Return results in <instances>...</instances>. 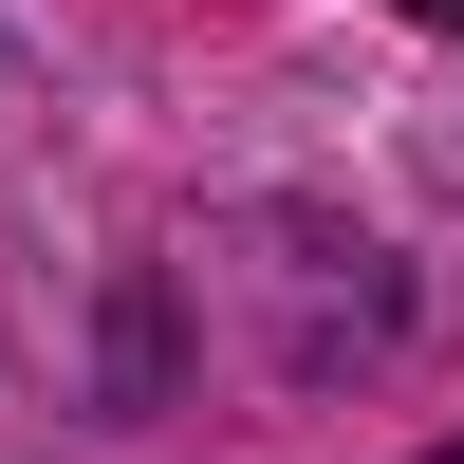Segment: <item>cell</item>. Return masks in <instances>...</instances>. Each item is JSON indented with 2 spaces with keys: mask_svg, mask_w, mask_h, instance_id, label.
<instances>
[{
  "mask_svg": "<svg viewBox=\"0 0 464 464\" xmlns=\"http://www.w3.org/2000/svg\"><path fill=\"white\" fill-rule=\"evenodd\" d=\"M409 19H464V0H409Z\"/></svg>",
  "mask_w": 464,
  "mask_h": 464,
  "instance_id": "obj_1",
  "label": "cell"
},
{
  "mask_svg": "<svg viewBox=\"0 0 464 464\" xmlns=\"http://www.w3.org/2000/svg\"><path fill=\"white\" fill-rule=\"evenodd\" d=\"M446 464H464V446H446Z\"/></svg>",
  "mask_w": 464,
  "mask_h": 464,
  "instance_id": "obj_2",
  "label": "cell"
}]
</instances>
